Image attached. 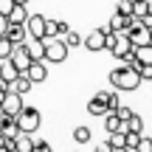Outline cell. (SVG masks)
<instances>
[{
    "instance_id": "cell-6",
    "label": "cell",
    "mask_w": 152,
    "mask_h": 152,
    "mask_svg": "<svg viewBox=\"0 0 152 152\" xmlns=\"http://www.w3.org/2000/svg\"><path fill=\"white\" fill-rule=\"evenodd\" d=\"M31 79V85H39V82H45L48 79V68H45V59H31V65L23 71Z\"/></svg>"
},
{
    "instance_id": "cell-36",
    "label": "cell",
    "mask_w": 152,
    "mask_h": 152,
    "mask_svg": "<svg viewBox=\"0 0 152 152\" xmlns=\"http://www.w3.org/2000/svg\"><path fill=\"white\" fill-rule=\"evenodd\" d=\"M149 37H152V28H149Z\"/></svg>"
},
{
    "instance_id": "cell-25",
    "label": "cell",
    "mask_w": 152,
    "mask_h": 152,
    "mask_svg": "<svg viewBox=\"0 0 152 152\" xmlns=\"http://www.w3.org/2000/svg\"><path fill=\"white\" fill-rule=\"evenodd\" d=\"M73 141L76 144H87L90 141V130H87V127H76L73 130Z\"/></svg>"
},
{
    "instance_id": "cell-31",
    "label": "cell",
    "mask_w": 152,
    "mask_h": 152,
    "mask_svg": "<svg viewBox=\"0 0 152 152\" xmlns=\"http://www.w3.org/2000/svg\"><path fill=\"white\" fill-rule=\"evenodd\" d=\"M11 6H14V0H0V14H9V11H11Z\"/></svg>"
},
{
    "instance_id": "cell-10",
    "label": "cell",
    "mask_w": 152,
    "mask_h": 152,
    "mask_svg": "<svg viewBox=\"0 0 152 152\" xmlns=\"http://www.w3.org/2000/svg\"><path fill=\"white\" fill-rule=\"evenodd\" d=\"M9 62L17 68V71H26L28 65H31V56H28V51H26V45H14V51H11V56H9Z\"/></svg>"
},
{
    "instance_id": "cell-16",
    "label": "cell",
    "mask_w": 152,
    "mask_h": 152,
    "mask_svg": "<svg viewBox=\"0 0 152 152\" xmlns=\"http://www.w3.org/2000/svg\"><path fill=\"white\" fill-rule=\"evenodd\" d=\"M17 76H20V71H17V68L11 65L9 59H0V79L6 82V87H9V82H11V79H17Z\"/></svg>"
},
{
    "instance_id": "cell-9",
    "label": "cell",
    "mask_w": 152,
    "mask_h": 152,
    "mask_svg": "<svg viewBox=\"0 0 152 152\" xmlns=\"http://www.w3.org/2000/svg\"><path fill=\"white\" fill-rule=\"evenodd\" d=\"M104 34H107V28H93V31L82 39V45H85L87 51H104Z\"/></svg>"
},
{
    "instance_id": "cell-33",
    "label": "cell",
    "mask_w": 152,
    "mask_h": 152,
    "mask_svg": "<svg viewBox=\"0 0 152 152\" xmlns=\"http://www.w3.org/2000/svg\"><path fill=\"white\" fill-rule=\"evenodd\" d=\"M6 26H9V20H6V17L0 14V37H3V34H6Z\"/></svg>"
},
{
    "instance_id": "cell-28",
    "label": "cell",
    "mask_w": 152,
    "mask_h": 152,
    "mask_svg": "<svg viewBox=\"0 0 152 152\" xmlns=\"http://www.w3.org/2000/svg\"><path fill=\"white\" fill-rule=\"evenodd\" d=\"M135 152H152V138L141 135V138H138V144H135Z\"/></svg>"
},
{
    "instance_id": "cell-15",
    "label": "cell",
    "mask_w": 152,
    "mask_h": 152,
    "mask_svg": "<svg viewBox=\"0 0 152 152\" xmlns=\"http://www.w3.org/2000/svg\"><path fill=\"white\" fill-rule=\"evenodd\" d=\"M31 87H34V85H31V79H28L26 73H20V76H17V79H11V82H9V90L20 93V96H26V93L31 90Z\"/></svg>"
},
{
    "instance_id": "cell-8",
    "label": "cell",
    "mask_w": 152,
    "mask_h": 152,
    "mask_svg": "<svg viewBox=\"0 0 152 152\" xmlns=\"http://www.w3.org/2000/svg\"><path fill=\"white\" fill-rule=\"evenodd\" d=\"M26 31H28V37L42 39V37H45V17H42V14H28V20H26Z\"/></svg>"
},
{
    "instance_id": "cell-34",
    "label": "cell",
    "mask_w": 152,
    "mask_h": 152,
    "mask_svg": "<svg viewBox=\"0 0 152 152\" xmlns=\"http://www.w3.org/2000/svg\"><path fill=\"white\" fill-rule=\"evenodd\" d=\"M113 152H135V149H130V147H113Z\"/></svg>"
},
{
    "instance_id": "cell-5",
    "label": "cell",
    "mask_w": 152,
    "mask_h": 152,
    "mask_svg": "<svg viewBox=\"0 0 152 152\" xmlns=\"http://www.w3.org/2000/svg\"><path fill=\"white\" fill-rule=\"evenodd\" d=\"M0 110H3L6 115H17L23 110V96L14 90H6L3 93V102H0Z\"/></svg>"
},
{
    "instance_id": "cell-19",
    "label": "cell",
    "mask_w": 152,
    "mask_h": 152,
    "mask_svg": "<svg viewBox=\"0 0 152 152\" xmlns=\"http://www.w3.org/2000/svg\"><path fill=\"white\" fill-rule=\"evenodd\" d=\"M135 59L141 62V65H152V42L135 45Z\"/></svg>"
},
{
    "instance_id": "cell-35",
    "label": "cell",
    "mask_w": 152,
    "mask_h": 152,
    "mask_svg": "<svg viewBox=\"0 0 152 152\" xmlns=\"http://www.w3.org/2000/svg\"><path fill=\"white\" fill-rule=\"evenodd\" d=\"M14 3H20V6H26V3H28V0H14Z\"/></svg>"
},
{
    "instance_id": "cell-26",
    "label": "cell",
    "mask_w": 152,
    "mask_h": 152,
    "mask_svg": "<svg viewBox=\"0 0 152 152\" xmlns=\"http://www.w3.org/2000/svg\"><path fill=\"white\" fill-rule=\"evenodd\" d=\"M45 37H59V20H45Z\"/></svg>"
},
{
    "instance_id": "cell-20",
    "label": "cell",
    "mask_w": 152,
    "mask_h": 152,
    "mask_svg": "<svg viewBox=\"0 0 152 152\" xmlns=\"http://www.w3.org/2000/svg\"><path fill=\"white\" fill-rule=\"evenodd\" d=\"M99 96H102L104 104H107V113H113V110L121 104V102H118V93H115V90H99Z\"/></svg>"
},
{
    "instance_id": "cell-29",
    "label": "cell",
    "mask_w": 152,
    "mask_h": 152,
    "mask_svg": "<svg viewBox=\"0 0 152 152\" xmlns=\"http://www.w3.org/2000/svg\"><path fill=\"white\" fill-rule=\"evenodd\" d=\"M115 11H118V14H127V17H130V14H132V0H118Z\"/></svg>"
},
{
    "instance_id": "cell-37",
    "label": "cell",
    "mask_w": 152,
    "mask_h": 152,
    "mask_svg": "<svg viewBox=\"0 0 152 152\" xmlns=\"http://www.w3.org/2000/svg\"><path fill=\"white\" fill-rule=\"evenodd\" d=\"M149 82H152V79H149Z\"/></svg>"
},
{
    "instance_id": "cell-22",
    "label": "cell",
    "mask_w": 152,
    "mask_h": 152,
    "mask_svg": "<svg viewBox=\"0 0 152 152\" xmlns=\"http://www.w3.org/2000/svg\"><path fill=\"white\" fill-rule=\"evenodd\" d=\"M124 130H132V132H144V121H141V115H135V113H132L130 118L124 121Z\"/></svg>"
},
{
    "instance_id": "cell-27",
    "label": "cell",
    "mask_w": 152,
    "mask_h": 152,
    "mask_svg": "<svg viewBox=\"0 0 152 152\" xmlns=\"http://www.w3.org/2000/svg\"><path fill=\"white\" fill-rule=\"evenodd\" d=\"M147 14V0H132V17H144Z\"/></svg>"
},
{
    "instance_id": "cell-13",
    "label": "cell",
    "mask_w": 152,
    "mask_h": 152,
    "mask_svg": "<svg viewBox=\"0 0 152 152\" xmlns=\"http://www.w3.org/2000/svg\"><path fill=\"white\" fill-rule=\"evenodd\" d=\"M34 147V132H17L14 135V152H31Z\"/></svg>"
},
{
    "instance_id": "cell-11",
    "label": "cell",
    "mask_w": 152,
    "mask_h": 152,
    "mask_svg": "<svg viewBox=\"0 0 152 152\" xmlns=\"http://www.w3.org/2000/svg\"><path fill=\"white\" fill-rule=\"evenodd\" d=\"M3 37H9L11 42L14 45H23L28 39V31H26V23H9V26H6V34Z\"/></svg>"
},
{
    "instance_id": "cell-4",
    "label": "cell",
    "mask_w": 152,
    "mask_h": 152,
    "mask_svg": "<svg viewBox=\"0 0 152 152\" xmlns=\"http://www.w3.org/2000/svg\"><path fill=\"white\" fill-rule=\"evenodd\" d=\"M127 39H130L132 42V48H135V45H147V42H152V37H149V28L144 26L141 20H132V26L127 28Z\"/></svg>"
},
{
    "instance_id": "cell-17",
    "label": "cell",
    "mask_w": 152,
    "mask_h": 152,
    "mask_svg": "<svg viewBox=\"0 0 152 152\" xmlns=\"http://www.w3.org/2000/svg\"><path fill=\"white\" fill-rule=\"evenodd\" d=\"M6 20H9V23H26L28 20V9H26V6H20V3H14V6H11V11L6 14Z\"/></svg>"
},
{
    "instance_id": "cell-3",
    "label": "cell",
    "mask_w": 152,
    "mask_h": 152,
    "mask_svg": "<svg viewBox=\"0 0 152 152\" xmlns=\"http://www.w3.org/2000/svg\"><path fill=\"white\" fill-rule=\"evenodd\" d=\"M42 42H45V54H42L45 62H54V65H59V62L68 59V45L62 42V37H45Z\"/></svg>"
},
{
    "instance_id": "cell-14",
    "label": "cell",
    "mask_w": 152,
    "mask_h": 152,
    "mask_svg": "<svg viewBox=\"0 0 152 152\" xmlns=\"http://www.w3.org/2000/svg\"><path fill=\"white\" fill-rule=\"evenodd\" d=\"M23 45H26V51H28V56H31V59H42V54H45V42H42V39L28 37Z\"/></svg>"
},
{
    "instance_id": "cell-18",
    "label": "cell",
    "mask_w": 152,
    "mask_h": 152,
    "mask_svg": "<svg viewBox=\"0 0 152 152\" xmlns=\"http://www.w3.org/2000/svg\"><path fill=\"white\" fill-rule=\"evenodd\" d=\"M87 113H90V115H104V113H107V104H104V99L99 96V93L87 102Z\"/></svg>"
},
{
    "instance_id": "cell-12",
    "label": "cell",
    "mask_w": 152,
    "mask_h": 152,
    "mask_svg": "<svg viewBox=\"0 0 152 152\" xmlns=\"http://www.w3.org/2000/svg\"><path fill=\"white\" fill-rule=\"evenodd\" d=\"M132 20H138V17H132V14L127 17V14H118V11H115V14L110 17V23H107L104 28H107V31H127V28L132 26Z\"/></svg>"
},
{
    "instance_id": "cell-7",
    "label": "cell",
    "mask_w": 152,
    "mask_h": 152,
    "mask_svg": "<svg viewBox=\"0 0 152 152\" xmlns=\"http://www.w3.org/2000/svg\"><path fill=\"white\" fill-rule=\"evenodd\" d=\"M107 51L115 56V59H124V56L132 51V42L127 39V34H124V31H118V34H115V39H113V45H110Z\"/></svg>"
},
{
    "instance_id": "cell-30",
    "label": "cell",
    "mask_w": 152,
    "mask_h": 152,
    "mask_svg": "<svg viewBox=\"0 0 152 152\" xmlns=\"http://www.w3.org/2000/svg\"><path fill=\"white\" fill-rule=\"evenodd\" d=\"M31 152H54V149H51V144H45V141H34Z\"/></svg>"
},
{
    "instance_id": "cell-32",
    "label": "cell",
    "mask_w": 152,
    "mask_h": 152,
    "mask_svg": "<svg viewBox=\"0 0 152 152\" xmlns=\"http://www.w3.org/2000/svg\"><path fill=\"white\" fill-rule=\"evenodd\" d=\"M96 152H113V147H110V144L104 141V144H99V147H96Z\"/></svg>"
},
{
    "instance_id": "cell-23",
    "label": "cell",
    "mask_w": 152,
    "mask_h": 152,
    "mask_svg": "<svg viewBox=\"0 0 152 152\" xmlns=\"http://www.w3.org/2000/svg\"><path fill=\"white\" fill-rule=\"evenodd\" d=\"M62 42H65L68 48H76V45H82V37H79L76 31H73V28H68V31L62 34Z\"/></svg>"
},
{
    "instance_id": "cell-1",
    "label": "cell",
    "mask_w": 152,
    "mask_h": 152,
    "mask_svg": "<svg viewBox=\"0 0 152 152\" xmlns=\"http://www.w3.org/2000/svg\"><path fill=\"white\" fill-rule=\"evenodd\" d=\"M107 79H110V85L118 87V90H135V87H141V82H144L132 65H118V68H113Z\"/></svg>"
},
{
    "instance_id": "cell-24",
    "label": "cell",
    "mask_w": 152,
    "mask_h": 152,
    "mask_svg": "<svg viewBox=\"0 0 152 152\" xmlns=\"http://www.w3.org/2000/svg\"><path fill=\"white\" fill-rule=\"evenodd\" d=\"M11 51H14V42L9 37H0V59H9Z\"/></svg>"
},
{
    "instance_id": "cell-2",
    "label": "cell",
    "mask_w": 152,
    "mask_h": 152,
    "mask_svg": "<svg viewBox=\"0 0 152 152\" xmlns=\"http://www.w3.org/2000/svg\"><path fill=\"white\" fill-rule=\"evenodd\" d=\"M14 121H17V127H20V132H37L39 124H42V115H39L37 107H26V104H23V110L14 115Z\"/></svg>"
},
{
    "instance_id": "cell-21",
    "label": "cell",
    "mask_w": 152,
    "mask_h": 152,
    "mask_svg": "<svg viewBox=\"0 0 152 152\" xmlns=\"http://www.w3.org/2000/svg\"><path fill=\"white\" fill-rule=\"evenodd\" d=\"M104 130H107V132H115V130H124V124H121V118L115 113H104Z\"/></svg>"
}]
</instances>
